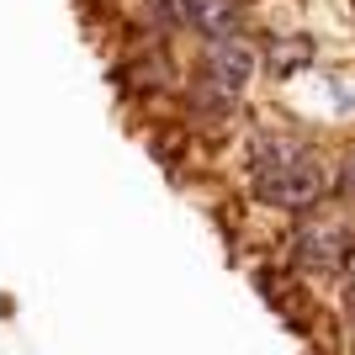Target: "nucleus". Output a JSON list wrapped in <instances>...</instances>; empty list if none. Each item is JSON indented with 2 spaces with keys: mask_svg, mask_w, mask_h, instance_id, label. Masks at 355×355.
<instances>
[{
  "mask_svg": "<svg viewBox=\"0 0 355 355\" xmlns=\"http://www.w3.org/2000/svg\"><path fill=\"white\" fill-rule=\"evenodd\" d=\"M244 175H250V196L276 212H313L334 191L329 164L297 133L270 128V122L250 128V138H244Z\"/></svg>",
  "mask_w": 355,
  "mask_h": 355,
  "instance_id": "f257e3e1",
  "label": "nucleus"
},
{
  "mask_svg": "<svg viewBox=\"0 0 355 355\" xmlns=\"http://www.w3.org/2000/svg\"><path fill=\"white\" fill-rule=\"evenodd\" d=\"M350 250H355V234L334 218H313L292 234V266L302 276H340L350 266Z\"/></svg>",
  "mask_w": 355,
  "mask_h": 355,
  "instance_id": "f03ea898",
  "label": "nucleus"
},
{
  "mask_svg": "<svg viewBox=\"0 0 355 355\" xmlns=\"http://www.w3.org/2000/svg\"><path fill=\"white\" fill-rule=\"evenodd\" d=\"M196 74H207L212 85H223L228 96L244 101V90L260 74V48L250 43V32H228V37H207L196 53Z\"/></svg>",
  "mask_w": 355,
  "mask_h": 355,
  "instance_id": "7ed1b4c3",
  "label": "nucleus"
},
{
  "mask_svg": "<svg viewBox=\"0 0 355 355\" xmlns=\"http://www.w3.org/2000/svg\"><path fill=\"white\" fill-rule=\"evenodd\" d=\"M180 112H186V122L202 128V133H223V128L234 122V112H239V96H228L223 85H212L207 74H191V80L180 85Z\"/></svg>",
  "mask_w": 355,
  "mask_h": 355,
  "instance_id": "20e7f679",
  "label": "nucleus"
},
{
  "mask_svg": "<svg viewBox=\"0 0 355 355\" xmlns=\"http://www.w3.org/2000/svg\"><path fill=\"white\" fill-rule=\"evenodd\" d=\"M180 16H186V32H196L202 43L244 32V0H180Z\"/></svg>",
  "mask_w": 355,
  "mask_h": 355,
  "instance_id": "39448f33",
  "label": "nucleus"
},
{
  "mask_svg": "<svg viewBox=\"0 0 355 355\" xmlns=\"http://www.w3.org/2000/svg\"><path fill=\"white\" fill-rule=\"evenodd\" d=\"M260 64H266L276 80H292L297 69L313 64V37H302V32H297V37H270V43L260 48Z\"/></svg>",
  "mask_w": 355,
  "mask_h": 355,
  "instance_id": "423d86ee",
  "label": "nucleus"
},
{
  "mask_svg": "<svg viewBox=\"0 0 355 355\" xmlns=\"http://www.w3.org/2000/svg\"><path fill=\"white\" fill-rule=\"evenodd\" d=\"M133 16L144 21L148 43L170 48L175 32H186V16H180V0H133Z\"/></svg>",
  "mask_w": 355,
  "mask_h": 355,
  "instance_id": "0eeeda50",
  "label": "nucleus"
},
{
  "mask_svg": "<svg viewBox=\"0 0 355 355\" xmlns=\"http://www.w3.org/2000/svg\"><path fill=\"white\" fill-rule=\"evenodd\" d=\"M334 191H340L345 202H355V148L340 159V170H334Z\"/></svg>",
  "mask_w": 355,
  "mask_h": 355,
  "instance_id": "6e6552de",
  "label": "nucleus"
},
{
  "mask_svg": "<svg viewBox=\"0 0 355 355\" xmlns=\"http://www.w3.org/2000/svg\"><path fill=\"white\" fill-rule=\"evenodd\" d=\"M340 308H345V324H350V340H355V276L345 282V297H340Z\"/></svg>",
  "mask_w": 355,
  "mask_h": 355,
  "instance_id": "1a4fd4ad",
  "label": "nucleus"
}]
</instances>
